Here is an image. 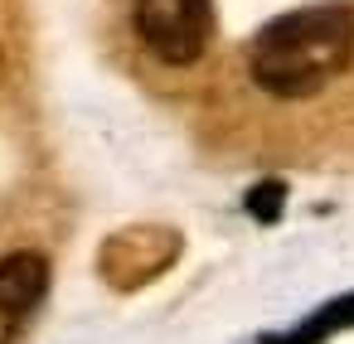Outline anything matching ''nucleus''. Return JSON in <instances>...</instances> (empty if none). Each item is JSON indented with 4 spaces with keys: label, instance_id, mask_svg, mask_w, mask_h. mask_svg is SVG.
<instances>
[{
    "label": "nucleus",
    "instance_id": "5",
    "mask_svg": "<svg viewBox=\"0 0 354 344\" xmlns=\"http://www.w3.org/2000/svg\"><path fill=\"white\" fill-rule=\"evenodd\" d=\"M344 329H354V291H344V296L315 305L310 315H301V325L277 329V334H262V339H252V344H330V339L344 334Z\"/></svg>",
    "mask_w": 354,
    "mask_h": 344
},
{
    "label": "nucleus",
    "instance_id": "3",
    "mask_svg": "<svg viewBox=\"0 0 354 344\" xmlns=\"http://www.w3.org/2000/svg\"><path fill=\"white\" fill-rule=\"evenodd\" d=\"M185 252V238L165 223H131L107 233V242L97 247V276L112 291H141L151 281H160Z\"/></svg>",
    "mask_w": 354,
    "mask_h": 344
},
{
    "label": "nucleus",
    "instance_id": "2",
    "mask_svg": "<svg viewBox=\"0 0 354 344\" xmlns=\"http://www.w3.org/2000/svg\"><path fill=\"white\" fill-rule=\"evenodd\" d=\"M136 35L165 68H189L209 54L214 0H136Z\"/></svg>",
    "mask_w": 354,
    "mask_h": 344
},
{
    "label": "nucleus",
    "instance_id": "1",
    "mask_svg": "<svg viewBox=\"0 0 354 344\" xmlns=\"http://www.w3.org/2000/svg\"><path fill=\"white\" fill-rule=\"evenodd\" d=\"M354 68V10L349 6H306L277 15L252 35L248 78L281 102L315 97Z\"/></svg>",
    "mask_w": 354,
    "mask_h": 344
},
{
    "label": "nucleus",
    "instance_id": "6",
    "mask_svg": "<svg viewBox=\"0 0 354 344\" xmlns=\"http://www.w3.org/2000/svg\"><path fill=\"white\" fill-rule=\"evenodd\" d=\"M243 209H248V218H257L262 228L277 223L281 209H286V184H281V180H257V184L243 194Z\"/></svg>",
    "mask_w": 354,
    "mask_h": 344
},
{
    "label": "nucleus",
    "instance_id": "7",
    "mask_svg": "<svg viewBox=\"0 0 354 344\" xmlns=\"http://www.w3.org/2000/svg\"><path fill=\"white\" fill-rule=\"evenodd\" d=\"M6 78H10V64H6V49H0V93H6Z\"/></svg>",
    "mask_w": 354,
    "mask_h": 344
},
{
    "label": "nucleus",
    "instance_id": "4",
    "mask_svg": "<svg viewBox=\"0 0 354 344\" xmlns=\"http://www.w3.org/2000/svg\"><path fill=\"white\" fill-rule=\"evenodd\" d=\"M49 296V257L44 252H10L0 257V344H15L20 329Z\"/></svg>",
    "mask_w": 354,
    "mask_h": 344
}]
</instances>
